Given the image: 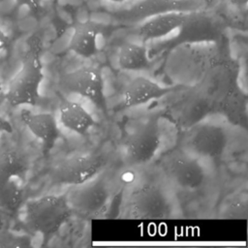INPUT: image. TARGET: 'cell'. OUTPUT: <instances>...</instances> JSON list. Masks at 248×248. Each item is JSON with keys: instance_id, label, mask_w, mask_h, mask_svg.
<instances>
[{"instance_id": "obj_1", "label": "cell", "mask_w": 248, "mask_h": 248, "mask_svg": "<svg viewBox=\"0 0 248 248\" xmlns=\"http://www.w3.org/2000/svg\"><path fill=\"white\" fill-rule=\"evenodd\" d=\"M43 43L38 34L27 40V49L21 60V67L10 79L5 94L12 107L36 106L40 99V86L45 78L41 60Z\"/></svg>"}, {"instance_id": "obj_2", "label": "cell", "mask_w": 248, "mask_h": 248, "mask_svg": "<svg viewBox=\"0 0 248 248\" xmlns=\"http://www.w3.org/2000/svg\"><path fill=\"white\" fill-rule=\"evenodd\" d=\"M72 214L65 195H45L28 201L24 221L27 227L45 238L56 233Z\"/></svg>"}, {"instance_id": "obj_3", "label": "cell", "mask_w": 248, "mask_h": 248, "mask_svg": "<svg viewBox=\"0 0 248 248\" xmlns=\"http://www.w3.org/2000/svg\"><path fill=\"white\" fill-rule=\"evenodd\" d=\"M64 195L72 212L98 218L108 211L112 199V189L108 180L99 172L81 184L69 186Z\"/></svg>"}, {"instance_id": "obj_4", "label": "cell", "mask_w": 248, "mask_h": 248, "mask_svg": "<svg viewBox=\"0 0 248 248\" xmlns=\"http://www.w3.org/2000/svg\"><path fill=\"white\" fill-rule=\"evenodd\" d=\"M229 136L224 127L199 122L185 130L179 140V148L200 158H218L226 150Z\"/></svg>"}, {"instance_id": "obj_5", "label": "cell", "mask_w": 248, "mask_h": 248, "mask_svg": "<svg viewBox=\"0 0 248 248\" xmlns=\"http://www.w3.org/2000/svg\"><path fill=\"white\" fill-rule=\"evenodd\" d=\"M123 210L126 218L160 220L170 217V202L159 187L144 184L128 196Z\"/></svg>"}, {"instance_id": "obj_6", "label": "cell", "mask_w": 248, "mask_h": 248, "mask_svg": "<svg viewBox=\"0 0 248 248\" xmlns=\"http://www.w3.org/2000/svg\"><path fill=\"white\" fill-rule=\"evenodd\" d=\"M161 132L157 117L142 123L131 133L123 143V158L130 167L149 163L161 146Z\"/></svg>"}, {"instance_id": "obj_7", "label": "cell", "mask_w": 248, "mask_h": 248, "mask_svg": "<svg viewBox=\"0 0 248 248\" xmlns=\"http://www.w3.org/2000/svg\"><path fill=\"white\" fill-rule=\"evenodd\" d=\"M160 166L166 176L184 190L199 189L206 178L205 170L199 159L179 147L166 154Z\"/></svg>"}, {"instance_id": "obj_8", "label": "cell", "mask_w": 248, "mask_h": 248, "mask_svg": "<svg viewBox=\"0 0 248 248\" xmlns=\"http://www.w3.org/2000/svg\"><path fill=\"white\" fill-rule=\"evenodd\" d=\"M61 85L67 92L87 99L97 108H107L104 79L99 69L86 66L68 72L61 78Z\"/></svg>"}, {"instance_id": "obj_9", "label": "cell", "mask_w": 248, "mask_h": 248, "mask_svg": "<svg viewBox=\"0 0 248 248\" xmlns=\"http://www.w3.org/2000/svg\"><path fill=\"white\" fill-rule=\"evenodd\" d=\"M106 162L97 154H79L64 159L55 169V180L63 185L81 184L101 172Z\"/></svg>"}, {"instance_id": "obj_10", "label": "cell", "mask_w": 248, "mask_h": 248, "mask_svg": "<svg viewBox=\"0 0 248 248\" xmlns=\"http://www.w3.org/2000/svg\"><path fill=\"white\" fill-rule=\"evenodd\" d=\"M216 110L215 104L196 85L170 109L176 125L185 130Z\"/></svg>"}, {"instance_id": "obj_11", "label": "cell", "mask_w": 248, "mask_h": 248, "mask_svg": "<svg viewBox=\"0 0 248 248\" xmlns=\"http://www.w3.org/2000/svg\"><path fill=\"white\" fill-rule=\"evenodd\" d=\"M176 43H198L216 41L221 35L220 24L205 12L199 10L187 13V16L178 29Z\"/></svg>"}, {"instance_id": "obj_12", "label": "cell", "mask_w": 248, "mask_h": 248, "mask_svg": "<svg viewBox=\"0 0 248 248\" xmlns=\"http://www.w3.org/2000/svg\"><path fill=\"white\" fill-rule=\"evenodd\" d=\"M200 7L198 0H141L117 16L125 21H139L169 12H191Z\"/></svg>"}, {"instance_id": "obj_13", "label": "cell", "mask_w": 248, "mask_h": 248, "mask_svg": "<svg viewBox=\"0 0 248 248\" xmlns=\"http://www.w3.org/2000/svg\"><path fill=\"white\" fill-rule=\"evenodd\" d=\"M236 84L235 70L230 64L220 62L207 71L197 86L215 104L217 110L219 104Z\"/></svg>"}, {"instance_id": "obj_14", "label": "cell", "mask_w": 248, "mask_h": 248, "mask_svg": "<svg viewBox=\"0 0 248 248\" xmlns=\"http://www.w3.org/2000/svg\"><path fill=\"white\" fill-rule=\"evenodd\" d=\"M174 90V87L162 86L149 78L139 76L133 78L124 88L119 105L121 109L144 105L152 100L160 99Z\"/></svg>"}, {"instance_id": "obj_15", "label": "cell", "mask_w": 248, "mask_h": 248, "mask_svg": "<svg viewBox=\"0 0 248 248\" xmlns=\"http://www.w3.org/2000/svg\"><path fill=\"white\" fill-rule=\"evenodd\" d=\"M19 116L30 133L42 141L45 153L50 151L59 136L55 116L48 112L34 113L25 108L20 110Z\"/></svg>"}, {"instance_id": "obj_16", "label": "cell", "mask_w": 248, "mask_h": 248, "mask_svg": "<svg viewBox=\"0 0 248 248\" xmlns=\"http://www.w3.org/2000/svg\"><path fill=\"white\" fill-rule=\"evenodd\" d=\"M188 12H169L147 18L138 29V34L145 41L163 38L178 30Z\"/></svg>"}, {"instance_id": "obj_17", "label": "cell", "mask_w": 248, "mask_h": 248, "mask_svg": "<svg viewBox=\"0 0 248 248\" xmlns=\"http://www.w3.org/2000/svg\"><path fill=\"white\" fill-rule=\"evenodd\" d=\"M101 31L100 25L93 20L78 21L73 27L69 42V49L83 58L94 56L97 51V37Z\"/></svg>"}, {"instance_id": "obj_18", "label": "cell", "mask_w": 248, "mask_h": 248, "mask_svg": "<svg viewBox=\"0 0 248 248\" xmlns=\"http://www.w3.org/2000/svg\"><path fill=\"white\" fill-rule=\"evenodd\" d=\"M59 122L68 130L85 136L96 122L93 116L78 102L63 99L58 107Z\"/></svg>"}, {"instance_id": "obj_19", "label": "cell", "mask_w": 248, "mask_h": 248, "mask_svg": "<svg viewBox=\"0 0 248 248\" xmlns=\"http://www.w3.org/2000/svg\"><path fill=\"white\" fill-rule=\"evenodd\" d=\"M28 169L27 157L19 148L8 142L0 143V178H20Z\"/></svg>"}, {"instance_id": "obj_20", "label": "cell", "mask_w": 248, "mask_h": 248, "mask_svg": "<svg viewBox=\"0 0 248 248\" xmlns=\"http://www.w3.org/2000/svg\"><path fill=\"white\" fill-rule=\"evenodd\" d=\"M117 63L123 71H141L150 65L147 48L139 44L125 43L118 51Z\"/></svg>"}, {"instance_id": "obj_21", "label": "cell", "mask_w": 248, "mask_h": 248, "mask_svg": "<svg viewBox=\"0 0 248 248\" xmlns=\"http://www.w3.org/2000/svg\"><path fill=\"white\" fill-rule=\"evenodd\" d=\"M247 97L236 84L217 107L227 119L237 125L246 123Z\"/></svg>"}, {"instance_id": "obj_22", "label": "cell", "mask_w": 248, "mask_h": 248, "mask_svg": "<svg viewBox=\"0 0 248 248\" xmlns=\"http://www.w3.org/2000/svg\"><path fill=\"white\" fill-rule=\"evenodd\" d=\"M24 192L16 178H0V209L5 212L16 211L23 202Z\"/></svg>"}, {"instance_id": "obj_23", "label": "cell", "mask_w": 248, "mask_h": 248, "mask_svg": "<svg viewBox=\"0 0 248 248\" xmlns=\"http://www.w3.org/2000/svg\"><path fill=\"white\" fill-rule=\"evenodd\" d=\"M15 1H16V5L18 8L25 6L33 13H38L41 8L40 0H15Z\"/></svg>"}, {"instance_id": "obj_24", "label": "cell", "mask_w": 248, "mask_h": 248, "mask_svg": "<svg viewBox=\"0 0 248 248\" xmlns=\"http://www.w3.org/2000/svg\"><path fill=\"white\" fill-rule=\"evenodd\" d=\"M12 133H13L12 124L7 119H5L0 115V134L11 135Z\"/></svg>"}, {"instance_id": "obj_25", "label": "cell", "mask_w": 248, "mask_h": 248, "mask_svg": "<svg viewBox=\"0 0 248 248\" xmlns=\"http://www.w3.org/2000/svg\"><path fill=\"white\" fill-rule=\"evenodd\" d=\"M9 44V37L8 35L0 28V50L4 49Z\"/></svg>"}, {"instance_id": "obj_26", "label": "cell", "mask_w": 248, "mask_h": 248, "mask_svg": "<svg viewBox=\"0 0 248 248\" xmlns=\"http://www.w3.org/2000/svg\"><path fill=\"white\" fill-rule=\"evenodd\" d=\"M231 4L234 6H245L248 2V0H229Z\"/></svg>"}, {"instance_id": "obj_27", "label": "cell", "mask_w": 248, "mask_h": 248, "mask_svg": "<svg viewBox=\"0 0 248 248\" xmlns=\"http://www.w3.org/2000/svg\"><path fill=\"white\" fill-rule=\"evenodd\" d=\"M106 1H109V2H112V3H122L125 0H106Z\"/></svg>"}, {"instance_id": "obj_28", "label": "cell", "mask_w": 248, "mask_h": 248, "mask_svg": "<svg viewBox=\"0 0 248 248\" xmlns=\"http://www.w3.org/2000/svg\"><path fill=\"white\" fill-rule=\"evenodd\" d=\"M2 89H3V85H2V82L0 81V92L2 91Z\"/></svg>"}]
</instances>
